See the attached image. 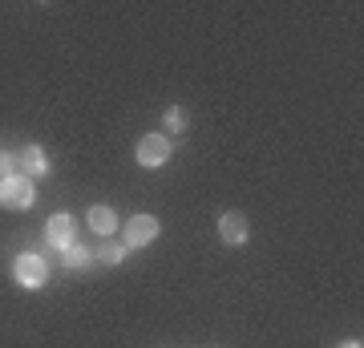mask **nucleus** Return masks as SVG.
Segmentation results:
<instances>
[{
	"mask_svg": "<svg viewBox=\"0 0 364 348\" xmlns=\"http://www.w3.org/2000/svg\"><path fill=\"white\" fill-rule=\"evenodd\" d=\"M162 231V223L154 215H130L126 227H122V239H126V251H138V247H150Z\"/></svg>",
	"mask_w": 364,
	"mask_h": 348,
	"instance_id": "20e7f679",
	"label": "nucleus"
},
{
	"mask_svg": "<svg viewBox=\"0 0 364 348\" xmlns=\"http://www.w3.org/2000/svg\"><path fill=\"white\" fill-rule=\"evenodd\" d=\"M45 239H49L57 251H69V247H73V219H69V211H57V215L45 223Z\"/></svg>",
	"mask_w": 364,
	"mask_h": 348,
	"instance_id": "0eeeda50",
	"label": "nucleus"
},
{
	"mask_svg": "<svg viewBox=\"0 0 364 348\" xmlns=\"http://www.w3.org/2000/svg\"><path fill=\"white\" fill-rule=\"evenodd\" d=\"M162 126H166V134H186V126H191V114H186L182 105H170L166 114H162Z\"/></svg>",
	"mask_w": 364,
	"mask_h": 348,
	"instance_id": "1a4fd4ad",
	"label": "nucleus"
},
{
	"mask_svg": "<svg viewBox=\"0 0 364 348\" xmlns=\"http://www.w3.org/2000/svg\"><path fill=\"white\" fill-rule=\"evenodd\" d=\"M126 255H130V251H126V243H109V247H102V251H97V263H105V268H117Z\"/></svg>",
	"mask_w": 364,
	"mask_h": 348,
	"instance_id": "9b49d317",
	"label": "nucleus"
},
{
	"mask_svg": "<svg viewBox=\"0 0 364 348\" xmlns=\"http://www.w3.org/2000/svg\"><path fill=\"white\" fill-rule=\"evenodd\" d=\"M85 219H90V227L97 235H105V239L117 231V211H114V206H105V203H93L90 211H85Z\"/></svg>",
	"mask_w": 364,
	"mask_h": 348,
	"instance_id": "6e6552de",
	"label": "nucleus"
},
{
	"mask_svg": "<svg viewBox=\"0 0 364 348\" xmlns=\"http://www.w3.org/2000/svg\"><path fill=\"white\" fill-rule=\"evenodd\" d=\"M16 167H21V174H25V179L41 182L53 170V162H49V154H45L41 146H25V150H21V158H16Z\"/></svg>",
	"mask_w": 364,
	"mask_h": 348,
	"instance_id": "423d86ee",
	"label": "nucleus"
},
{
	"mask_svg": "<svg viewBox=\"0 0 364 348\" xmlns=\"http://www.w3.org/2000/svg\"><path fill=\"white\" fill-rule=\"evenodd\" d=\"M33 203H37V186H33V179H25V174H9V179H0V206H9V211H28Z\"/></svg>",
	"mask_w": 364,
	"mask_h": 348,
	"instance_id": "f03ea898",
	"label": "nucleus"
},
{
	"mask_svg": "<svg viewBox=\"0 0 364 348\" xmlns=\"http://www.w3.org/2000/svg\"><path fill=\"white\" fill-rule=\"evenodd\" d=\"M13 280L21 288H28V292H41V288L49 284V263H45L37 251H21V255L13 259Z\"/></svg>",
	"mask_w": 364,
	"mask_h": 348,
	"instance_id": "f257e3e1",
	"label": "nucleus"
},
{
	"mask_svg": "<svg viewBox=\"0 0 364 348\" xmlns=\"http://www.w3.org/2000/svg\"><path fill=\"white\" fill-rule=\"evenodd\" d=\"M61 259H65V268L81 271V268H90V263H97V251H85V247H69V251H61Z\"/></svg>",
	"mask_w": 364,
	"mask_h": 348,
	"instance_id": "9d476101",
	"label": "nucleus"
},
{
	"mask_svg": "<svg viewBox=\"0 0 364 348\" xmlns=\"http://www.w3.org/2000/svg\"><path fill=\"white\" fill-rule=\"evenodd\" d=\"M170 154H174V146H170V138L158 130V134H146L142 142H138V150H134V158H138V167L146 170H158V167H166Z\"/></svg>",
	"mask_w": 364,
	"mask_h": 348,
	"instance_id": "7ed1b4c3",
	"label": "nucleus"
},
{
	"mask_svg": "<svg viewBox=\"0 0 364 348\" xmlns=\"http://www.w3.org/2000/svg\"><path fill=\"white\" fill-rule=\"evenodd\" d=\"M336 348H364V344H360V340H340Z\"/></svg>",
	"mask_w": 364,
	"mask_h": 348,
	"instance_id": "ddd939ff",
	"label": "nucleus"
},
{
	"mask_svg": "<svg viewBox=\"0 0 364 348\" xmlns=\"http://www.w3.org/2000/svg\"><path fill=\"white\" fill-rule=\"evenodd\" d=\"M9 174H16V158L0 150V179H9Z\"/></svg>",
	"mask_w": 364,
	"mask_h": 348,
	"instance_id": "f8f14e48",
	"label": "nucleus"
},
{
	"mask_svg": "<svg viewBox=\"0 0 364 348\" xmlns=\"http://www.w3.org/2000/svg\"><path fill=\"white\" fill-rule=\"evenodd\" d=\"M247 235H251V227H247V215L243 211H223L219 215V239L227 247H243Z\"/></svg>",
	"mask_w": 364,
	"mask_h": 348,
	"instance_id": "39448f33",
	"label": "nucleus"
}]
</instances>
